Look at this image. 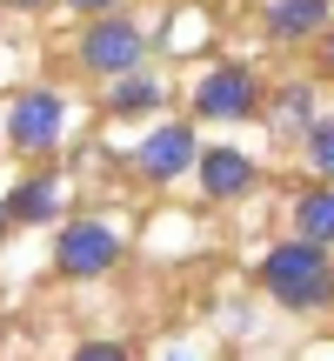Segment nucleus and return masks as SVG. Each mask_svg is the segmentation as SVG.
<instances>
[{
  "label": "nucleus",
  "instance_id": "1",
  "mask_svg": "<svg viewBox=\"0 0 334 361\" xmlns=\"http://www.w3.org/2000/svg\"><path fill=\"white\" fill-rule=\"evenodd\" d=\"M261 288H268L287 314L328 308V301H334V261H328V247L301 241V234L281 241V247H268V255H261Z\"/></svg>",
  "mask_w": 334,
  "mask_h": 361
},
{
  "label": "nucleus",
  "instance_id": "7",
  "mask_svg": "<svg viewBox=\"0 0 334 361\" xmlns=\"http://www.w3.org/2000/svg\"><path fill=\"white\" fill-rule=\"evenodd\" d=\"M334 27V7L328 0H268V13H261V34L268 40H314V34H328Z\"/></svg>",
  "mask_w": 334,
  "mask_h": 361
},
{
  "label": "nucleus",
  "instance_id": "16",
  "mask_svg": "<svg viewBox=\"0 0 334 361\" xmlns=\"http://www.w3.org/2000/svg\"><path fill=\"white\" fill-rule=\"evenodd\" d=\"M321 74L334 80V27H328V34H321Z\"/></svg>",
  "mask_w": 334,
  "mask_h": 361
},
{
  "label": "nucleus",
  "instance_id": "5",
  "mask_svg": "<svg viewBox=\"0 0 334 361\" xmlns=\"http://www.w3.org/2000/svg\"><path fill=\"white\" fill-rule=\"evenodd\" d=\"M61 121H67V101L54 87H20L7 107V141L20 147V154H47L54 141H61Z\"/></svg>",
  "mask_w": 334,
  "mask_h": 361
},
{
  "label": "nucleus",
  "instance_id": "10",
  "mask_svg": "<svg viewBox=\"0 0 334 361\" xmlns=\"http://www.w3.org/2000/svg\"><path fill=\"white\" fill-rule=\"evenodd\" d=\"M54 214H61V180L54 174H34V180H20V188L7 194V221H20V228L54 221Z\"/></svg>",
  "mask_w": 334,
  "mask_h": 361
},
{
  "label": "nucleus",
  "instance_id": "13",
  "mask_svg": "<svg viewBox=\"0 0 334 361\" xmlns=\"http://www.w3.org/2000/svg\"><path fill=\"white\" fill-rule=\"evenodd\" d=\"M308 168H314V180H328V188H334V114L314 121V134H308Z\"/></svg>",
  "mask_w": 334,
  "mask_h": 361
},
{
  "label": "nucleus",
  "instance_id": "12",
  "mask_svg": "<svg viewBox=\"0 0 334 361\" xmlns=\"http://www.w3.org/2000/svg\"><path fill=\"white\" fill-rule=\"evenodd\" d=\"M161 101H167V94H161V80H147V74H120L114 87L101 94V107H107V114H154Z\"/></svg>",
  "mask_w": 334,
  "mask_h": 361
},
{
  "label": "nucleus",
  "instance_id": "18",
  "mask_svg": "<svg viewBox=\"0 0 334 361\" xmlns=\"http://www.w3.org/2000/svg\"><path fill=\"white\" fill-rule=\"evenodd\" d=\"M167 361H194V355H167Z\"/></svg>",
  "mask_w": 334,
  "mask_h": 361
},
{
  "label": "nucleus",
  "instance_id": "11",
  "mask_svg": "<svg viewBox=\"0 0 334 361\" xmlns=\"http://www.w3.org/2000/svg\"><path fill=\"white\" fill-rule=\"evenodd\" d=\"M268 121H274V134H287V141H308V134H314V87H308V80L281 87L274 107H268Z\"/></svg>",
  "mask_w": 334,
  "mask_h": 361
},
{
  "label": "nucleus",
  "instance_id": "6",
  "mask_svg": "<svg viewBox=\"0 0 334 361\" xmlns=\"http://www.w3.org/2000/svg\"><path fill=\"white\" fill-rule=\"evenodd\" d=\"M194 161H201V134H194V121H161V128L134 147V168H141L147 180H161V188L180 180Z\"/></svg>",
  "mask_w": 334,
  "mask_h": 361
},
{
  "label": "nucleus",
  "instance_id": "9",
  "mask_svg": "<svg viewBox=\"0 0 334 361\" xmlns=\"http://www.w3.org/2000/svg\"><path fill=\"white\" fill-rule=\"evenodd\" d=\"M295 234L314 247H334V188L328 180H314V188L295 194Z\"/></svg>",
  "mask_w": 334,
  "mask_h": 361
},
{
  "label": "nucleus",
  "instance_id": "2",
  "mask_svg": "<svg viewBox=\"0 0 334 361\" xmlns=\"http://www.w3.org/2000/svg\"><path fill=\"white\" fill-rule=\"evenodd\" d=\"M141 54H147L141 27H134L128 13H101V20H87V34H80L74 61L87 67V74H107V80H120V74H141Z\"/></svg>",
  "mask_w": 334,
  "mask_h": 361
},
{
  "label": "nucleus",
  "instance_id": "14",
  "mask_svg": "<svg viewBox=\"0 0 334 361\" xmlns=\"http://www.w3.org/2000/svg\"><path fill=\"white\" fill-rule=\"evenodd\" d=\"M74 361H134V355L120 348V341H80V348H74Z\"/></svg>",
  "mask_w": 334,
  "mask_h": 361
},
{
  "label": "nucleus",
  "instance_id": "3",
  "mask_svg": "<svg viewBox=\"0 0 334 361\" xmlns=\"http://www.w3.org/2000/svg\"><path fill=\"white\" fill-rule=\"evenodd\" d=\"M261 114V80L254 67L221 61L194 80V121H254Z\"/></svg>",
  "mask_w": 334,
  "mask_h": 361
},
{
  "label": "nucleus",
  "instance_id": "4",
  "mask_svg": "<svg viewBox=\"0 0 334 361\" xmlns=\"http://www.w3.org/2000/svg\"><path fill=\"white\" fill-rule=\"evenodd\" d=\"M120 255H128V241H120V228H107V221H67L61 241H54V268L74 274V281H101Z\"/></svg>",
  "mask_w": 334,
  "mask_h": 361
},
{
  "label": "nucleus",
  "instance_id": "8",
  "mask_svg": "<svg viewBox=\"0 0 334 361\" xmlns=\"http://www.w3.org/2000/svg\"><path fill=\"white\" fill-rule=\"evenodd\" d=\"M201 194L207 201H234V194L254 188V161L241 154V147H201Z\"/></svg>",
  "mask_w": 334,
  "mask_h": 361
},
{
  "label": "nucleus",
  "instance_id": "15",
  "mask_svg": "<svg viewBox=\"0 0 334 361\" xmlns=\"http://www.w3.org/2000/svg\"><path fill=\"white\" fill-rule=\"evenodd\" d=\"M61 7H74V13H87V20H101V13H120V0H61Z\"/></svg>",
  "mask_w": 334,
  "mask_h": 361
},
{
  "label": "nucleus",
  "instance_id": "17",
  "mask_svg": "<svg viewBox=\"0 0 334 361\" xmlns=\"http://www.w3.org/2000/svg\"><path fill=\"white\" fill-rule=\"evenodd\" d=\"M7 7H20V13H40V7H47V0H7Z\"/></svg>",
  "mask_w": 334,
  "mask_h": 361
},
{
  "label": "nucleus",
  "instance_id": "19",
  "mask_svg": "<svg viewBox=\"0 0 334 361\" xmlns=\"http://www.w3.org/2000/svg\"><path fill=\"white\" fill-rule=\"evenodd\" d=\"M0 221H7V201H0Z\"/></svg>",
  "mask_w": 334,
  "mask_h": 361
}]
</instances>
